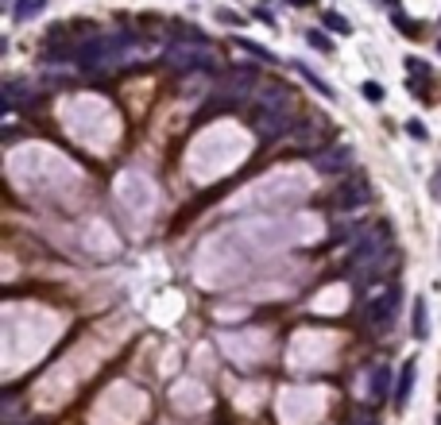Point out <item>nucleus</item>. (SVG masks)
<instances>
[{
	"label": "nucleus",
	"mask_w": 441,
	"mask_h": 425,
	"mask_svg": "<svg viewBox=\"0 0 441 425\" xmlns=\"http://www.w3.org/2000/svg\"><path fill=\"white\" fill-rule=\"evenodd\" d=\"M8 170L20 186L35 189V194H43V189L59 194V189L78 186V167L66 163V158H59V155H50V151H43V147L16 151V155L8 158Z\"/></svg>",
	"instance_id": "f257e3e1"
},
{
	"label": "nucleus",
	"mask_w": 441,
	"mask_h": 425,
	"mask_svg": "<svg viewBox=\"0 0 441 425\" xmlns=\"http://www.w3.org/2000/svg\"><path fill=\"white\" fill-rule=\"evenodd\" d=\"M244 147H248L244 132L233 128V124H217V128H209L206 136L190 147V174H194L197 182L213 178L217 170L233 167L236 158L244 155Z\"/></svg>",
	"instance_id": "f03ea898"
},
{
	"label": "nucleus",
	"mask_w": 441,
	"mask_h": 425,
	"mask_svg": "<svg viewBox=\"0 0 441 425\" xmlns=\"http://www.w3.org/2000/svg\"><path fill=\"white\" fill-rule=\"evenodd\" d=\"M310 178L302 170H275L264 182H255L252 189H244L240 198L233 201L236 209H275V205H294L298 198H306Z\"/></svg>",
	"instance_id": "7ed1b4c3"
},
{
	"label": "nucleus",
	"mask_w": 441,
	"mask_h": 425,
	"mask_svg": "<svg viewBox=\"0 0 441 425\" xmlns=\"http://www.w3.org/2000/svg\"><path fill=\"white\" fill-rule=\"evenodd\" d=\"M66 128L78 139L93 143V147H108L112 136H117V116H112V109H108L105 101L74 97L66 105Z\"/></svg>",
	"instance_id": "20e7f679"
},
{
	"label": "nucleus",
	"mask_w": 441,
	"mask_h": 425,
	"mask_svg": "<svg viewBox=\"0 0 441 425\" xmlns=\"http://www.w3.org/2000/svg\"><path fill=\"white\" fill-rule=\"evenodd\" d=\"M325 414V395L317 386H294L279 395V417L286 425H310Z\"/></svg>",
	"instance_id": "39448f33"
},
{
	"label": "nucleus",
	"mask_w": 441,
	"mask_h": 425,
	"mask_svg": "<svg viewBox=\"0 0 441 425\" xmlns=\"http://www.w3.org/2000/svg\"><path fill=\"white\" fill-rule=\"evenodd\" d=\"M333 348L337 340L329 333H298L291 344V367H298V371H310V367H329L333 364Z\"/></svg>",
	"instance_id": "423d86ee"
},
{
	"label": "nucleus",
	"mask_w": 441,
	"mask_h": 425,
	"mask_svg": "<svg viewBox=\"0 0 441 425\" xmlns=\"http://www.w3.org/2000/svg\"><path fill=\"white\" fill-rule=\"evenodd\" d=\"M139 414H144V395L124 383L112 386L97 406V422H108V425H132Z\"/></svg>",
	"instance_id": "0eeeda50"
},
{
	"label": "nucleus",
	"mask_w": 441,
	"mask_h": 425,
	"mask_svg": "<svg viewBox=\"0 0 441 425\" xmlns=\"http://www.w3.org/2000/svg\"><path fill=\"white\" fill-rule=\"evenodd\" d=\"M117 198H120V205H124L128 213L147 217V213L155 209L159 194H155V186H151L147 174H139V170H124V174L117 178Z\"/></svg>",
	"instance_id": "6e6552de"
},
{
	"label": "nucleus",
	"mask_w": 441,
	"mask_h": 425,
	"mask_svg": "<svg viewBox=\"0 0 441 425\" xmlns=\"http://www.w3.org/2000/svg\"><path fill=\"white\" fill-rule=\"evenodd\" d=\"M221 344H225V352L236 364H259V360L267 356L271 340H267L264 333H244V336H221Z\"/></svg>",
	"instance_id": "1a4fd4ad"
},
{
	"label": "nucleus",
	"mask_w": 441,
	"mask_h": 425,
	"mask_svg": "<svg viewBox=\"0 0 441 425\" xmlns=\"http://www.w3.org/2000/svg\"><path fill=\"white\" fill-rule=\"evenodd\" d=\"M368 198H372V186L356 174V178H349L341 189H337V205L341 209H360V205H368Z\"/></svg>",
	"instance_id": "9d476101"
},
{
	"label": "nucleus",
	"mask_w": 441,
	"mask_h": 425,
	"mask_svg": "<svg viewBox=\"0 0 441 425\" xmlns=\"http://www.w3.org/2000/svg\"><path fill=\"white\" fill-rule=\"evenodd\" d=\"M399 298H402L399 290H383L380 298H372V306H368V321L383 329L395 317V309H399Z\"/></svg>",
	"instance_id": "9b49d317"
},
{
	"label": "nucleus",
	"mask_w": 441,
	"mask_h": 425,
	"mask_svg": "<svg viewBox=\"0 0 441 425\" xmlns=\"http://www.w3.org/2000/svg\"><path fill=\"white\" fill-rule=\"evenodd\" d=\"M167 62H175V66H186V70H213V59H209L202 47H170Z\"/></svg>",
	"instance_id": "f8f14e48"
},
{
	"label": "nucleus",
	"mask_w": 441,
	"mask_h": 425,
	"mask_svg": "<svg viewBox=\"0 0 441 425\" xmlns=\"http://www.w3.org/2000/svg\"><path fill=\"white\" fill-rule=\"evenodd\" d=\"M175 406H178V410H202V406H206L202 386H197V383H178L175 386Z\"/></svg>",
	"instance_id": "ddd939ff"
},
{
	"label": "nucleus",
	"mask_w": 441,
	"mask_h": 425,
	"mask_svg": "<svg viewBox=\"0 0 441 425\" xmlns=\"http://www.w3.org/2000/svg\"><path fill=\"white\" fill-rule=\"evenodd\" d=\"M414 375H418V364H414V360H406V364H402V375H399V383H395V406H406L411 402V391H414Z\"/></svg>",
	"instance_id": "4468645a"
},
{
	"label": "nucleus",
	"mask_w": 441,
	"mask_h": 425,
	"mask_svg": "<svg viewBox=\"0 0 441 425\" xmlns=\"http://www.w3.org/2000/svg\"><path fill=\"white\" fill-rule=\"evenodd\" d=\"M344 163H349V147H329V151H322V155H314V167L322 170V174H333V170H341Z\"/></svg>",
	"instance_id": "2eb2a0df"
},
{
	"label": "nucleus",
	"mask_w": 441,
	"mask_h": 425,
	"mask_svg": "<svg viewBox=\"0 0 441 425\" xmlns=\"http://www.w3.org/2000/svg\"><path fill=\"white\" fill-rule=\"evenodd\" d=\"M387 386H391V371H387V364H375L372 371H368V398H383L387 395Z\"/></svg>",
	"instance_id": "dca6fc26"
},
{
	"label": "nucleus",
	"mask_w": 441,
	"mask_h": 425,
	"mask_svg": "<svg viewBox=\"0 0 441 425\" xmlns=\"http://www.w3.org/2000/svg\"><path fill=\"white\" fill-rule=\"evenodd\" d=\"M43 8H47V0H16L12 16H16V23H28L31 16H39Z\"/></svg>",
	"instance_id": "f3484780"
},
{
	"label": "nucleus",
	"mask_w": 441,
	"mask_h": 425,
	"mask_svg": "<svg viewBox=\"0 0 441 425\" xmlns=\"http://www.w3.org/2000/svg\"><path fill=\"white\" fill-rule=\"evenodd\" d=\"M430 329H426V298H418L414 302V336H426Z\"/></svg>",
	"instance_id": "a211bd4d"
},
{
	"label": "nucleus",
	"mask_w": 441,
	"mask_h": 425,
	"mask_svg": "<svg viewBox=\"0 0 441 425\" xmlns=\"http://www.w3.org/2000/svg\"><path fill=\"white\" fill-rule=\"evenodd\" d=\"M325 28H329V31H341V35H349V31H353V23L344 20L341 12H329V16H325Z\"/></svg>",
	"instance_id": "6ab92c4d"
},
{
	"label": "nucleus",
	"mask_w": 441,
	"mask_h": 425,
	"mask_svg": "<svg viewBox=\"0 0 441 425\" xmlns=\"http://www.w3.org/2000/svg\"><path fill=\"white\" fill-rule=\"evenodd\" d=\"M298 74H302V78L310 81V85H314L317 93H322V97H333V90H329V85H325V81L317 78V74H310V70H306V66H298Z\"/></svg>",
	"instance_id": "aec40b11"
},
{
	"label": "nucleus",
	"mask_w": 441,
	"mask_h": 425,
	"mask_svg": "<svg viewBox=\"0 0 441 425\" xmlns=\"http://www.w3.org/2000/svg\"><path fill=\"white\" fill-rule=\"evenodd\" d=\"M240 50H248V54H252V59H259V62H271V54H267V50L259 47V43H248V39H240Z\"/></svg>",
	"instance_id": "412c9836"
},
{
	"label": "nucleus",
	"mask_w": 441,
	"mask_h": 425,
	"mask_svg": "<svg viewBox=\"0 0 441 425\" xmlns=\"http://www.w3.org/2000/svg\"><path fill=\"white\" fill-rule=\"evenodd\" d=\"M395 28H399V31H406V35H414V31H418V28L411 23V16H402V12H395Z\"/></svg>",
	"instance_id": "4be33fe9"
},
{
	"label": "nucleus",
	"mask_w": 441,
	"mask_h": 425,
	"mask_svg": "<svg viewBox=\"0 0 441 425\" xmlns=\"http://www.w3.org/2000/svg\"><path fill=\"white\" fill-rule=\"evenodd\" d=\"M306 39H310V47H317V50H329V39H325L322 31H310Z\"/></svg>",
	"instance_id": "5701e85b"
},
{
	"label": "nucleus",
	"mask_w": 441,
	"mask_h": 425,
	"mask_svg": "<svg viewBox=\"0 0 441 425\" xmlns=\"http://www.w3.org/2000/svg\"><path fill=\"white\" fill-rule=\"evenodd\" d=\"M364 97H368V101H380V97H383V90L375 85V81H368V85H364Z\"/></svg>",
	"instance_id": "b1692460"
},
{
	"label": "nucleus",
	"mask_w": 441,
	"mask_h": 425,
	"mask_svg": "<svg viewBox=\"0 0 441 425\" xmlns=\"http://www.w3.org/2000/svg\"><path fill=\"white\" fill-rule=\"evenodd\" d=\"M286 4H294V8H306V4H310V0H286Z\"/></svg>",
	"instance_id": "393cba45"
},
{
	"label": "nucleus",
	"mask_w": 441,
	"mask_h": 425,
	"mask_svg": "<svg viewBox=\"0 0 441 425\" xmlns=\"http://www.w3.org/2000/svg\"><path fill=\"white\" fill-rule=\"evenodd\" d=\"M438 50H441V43H438Z\"/></svg>",
	"instance_id": "a878e982"
}]
</instances>
